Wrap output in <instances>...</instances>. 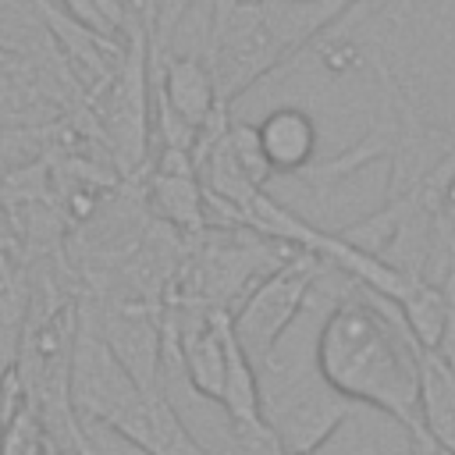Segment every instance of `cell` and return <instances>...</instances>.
I'll list each match as a JSON object with an SVG mask.
<instances>
[{"instance_id": "10", "label": "cell", "mask_w": 455, "mask_h": 455, "mask_svg": "<svg viewBox=\"0 0 455 455\" xmlns=\"http://www.w3.org/2000/svg\"><path fill=\"white\" fill-rule=\"evenodd\" d=\"M53 7L71 18L75 25H82L92 36L124 43L132 32V18H128V4L124 0H53Z\"/></svg>"}, {"instance_id": "13", "label": "cell", "mask_w": 455, "mask_h": 455, "mask_svg": "<svg viewBox=\"0 0 455 455\" xmlns=\"http://www.w3.org/2000/svg\"><path fill=\"white\" fill-rule=\"evenodd\" d=\"M196 0H149L146 7V18H149V50H153V60L167 53V43L174 36V28L181 25V18L188 14Z\"/></svg>"}, {"instance_id": "15", "label": "cell", "mask_w": 455, "mask_h": 455, "mask_svg": "<svg viewBox=\"0 0 455 455\" xmlns=\"http://www.w3.org/2000/svg\"><path fill=\"white\" fill-rule=\"evenodd\" d=\"M409 455H437V448L427 444V441H412V444H409Z\"/></svg>"}, {"instance_id": "12", "label": "cell", "mask_w": 455, "mask_h": 455, "mask_svg": "<svg viewBox=\"0 0 455 455\" xmlns=\"http://www.w3.org/2000/svg\"><path fill=\"white\" fill-rule=\"evenodd\" d=\"M71 455H146V451L135 448L128 437H121L114 427L78 416V437H75Z\"/></svg>"}, {"instance_id": "16", "label": "cell", "mask_w": 455, "mask_h": 455, "mask_svg": "<svg viewBox=\"0 0 455 455\" xmlns=\"http://www.w3.org/2000/svg\"><path fill=\"white\" fill-rule=\"evenodd\" d=\"M14 4H25V7H36V11H43V7H50L53 0H14Z\"/></svg>"}, {"instance_id": "11", "label": "cell", "mask_w": 455, "mask_h": 455, "mask_svg": "<svg viewBox=\"0 0 455 455\" xmlns=\"http://www.w3.org/2000/svg\"><path fill=\"white\" fill-rule=\"evenodd\" d=\"M228 142H231V149H235V160H238L242 171L249 174V181L259 185V188H267V181L274 178V171H270V164H267V156H263L256 124L231 117V121H228Z\"/></svg>"}, {"instance_id": "2", "label": "cell", "mask_w": 455, "mask_h": 455, "mask_svg": "<svg viewBox=\"0 0 455 455\" xmlns=\"http://www.w3.org/2000/svg\"><path fill=\"white\" fill-rule=\"evenodd\" d=\"M345 284L348 274L323 263L295 323L252 363L259 384V419L277 455H320L323 444L355 412V402L334 391L316 366L320 320Z\"/></svg>"}, {"instance_id": "1", "label": "cell", "mask_w": 455, "mask_h": 455, "mask_svg": "<svg viewBox=\"0 0 455 455\" xmlns=\"http://www.w3.org/2000/svg\"><path fill=\"white\" fill-rule=\"evenodd\" d=\"M419 355L423 348L402 309L352 277L316 331V366L331 387L395 419L409 441H427L419 416Z\"/></svg>"}, {"instance_id": "6", "label": "cell", "mask_w": 455, "mask_h": 455, "mask_svg": "<svg viewBox=\"0 0 455 455\" xmlns=\"http://www.w3.org/2000/svg\"><path fill=\"white\" fill-rule=\"evenodd\" d=\"M110 427L146 455H213L160 387L142 391Z\"/></svg>"}, {"instance_id": "18", "label": "cell", "mask_w": 455, "mask_h": 455, "mask_svg": "<svg viewBox=\"0 0 455 455\" xmlns=\"http://www.w3.org/2000/svg\"><path fill=\"white\" fill-rule=\"evenodd\" d=\"M370 4H373V0H359V4L352 7V11H359V7H370ZM352 11H348V14H352Z\"/></svg>"}, {"instance_id": "9", "label": "cell", "mask_w": 455, "mask_h": 455, "mask_svg": "<svg viewBox=\"0 0 455 455\" xmlns=\"http://www.w3.org/2000/svg\"><path fill=\"white\" fill-rule=\"evenodd\" d=\"M419 416L427 441L441 455H455V373L430 348L419 355Z\"/></svg>"}, {"instance_id": "7", "label": "cell", "mask_w": 455, "mask_h": 455, "mask_svg": "<svg viewBox=\"0 0 455 455\" xmlns=\"http://www.w3.org/2000/svg\"><path fill=\"white\" fill-rule=\"evenodd\" d=\"M0 455H71L46 416L21 395L14 366L0 380Z\"/></svg>"}, {"instance_id": "5", "label": "cell", "mask_w": 455, "mask_h": 455, "mask_svg": "<svg viewBox=\"0 0 455 455\" xmlns=\"http://www.w3.org/2000/svg\"><path fill=\"white\" fill-rule=\"evenodd\" d=\"M71 405L85 419L114 423L142 391L139 380L124 370V363L114 355L107 338L100 334V323L92 316V306L82 291L78 299V331H75V348H71Z\"/></svg>"}, {"instance_id": "4", "label": "cell", "mask_w": 455, "mask_h": 455, "mask_svg": "<svg viewBox=\"0 0 455 455\" xmlns=\"http://www.w3.org/2000/svg\"><path fill=\"white\" fill-rule=\"evenodd\" d=\"M323 270V259L316 252L295 249L288 252L274 270H267L231 309V331L245 355L256 363L302 313L309 302V291Z\"/></svg>"}, {"instance_id": "8", "label": "cell", "mask_w": 455, "mask_h": 455, "mask_svg": "<svg viewBox=\"0 0 455 455\" xmlns=\"http://www.w3.org/2000/svg\"><path fill=\"white\" fill-rule=\"evenodd\" d=\"M259 146H263V156L277 174L284 178H295L299 171H306L313 160H316V142H320V132H316V121L309 117V110L302 107H274L259 124Z\"/></svg>"}, {"instance_id": "17", "label": "cell", "mask_w": 455, "mask_h": 455, "mask_svg": "<svg viewBox=\"0 0 455 455\" xmlns=\"http://www.w3.org/2000/svg\"><path fill=\"white\" fill-rule=\"evenodd\" d=\"M235 0H213V11H224V7H231Z\"/></svg>"}, {"instance_id": "14", "label": "cell", "mask_w": 455, "mask_h": 455, "mask_svg": "<svg viewBox=\"0 0 455 455\" xmlns=\"http://www.w3.org/2000/svg\"><path fill=\"white\" fill-rule=\"evenodd\" d=\"M11 249H14V235H11L7 224H0V256H7Z\"/></svg>"}, {"instance_id": "3", "label": "cell", "mask_w": 455, "mask_h": 455, "mask_svg": "<svg viewBox=\"0 0 455 455\" xmlns=\"http://www.w3.org/2000/svg\"><path fill=\"white\" fill-rule=\"evenodd\" d=\"M359 0H235L213 11L206 46L220 103L231 107L256 82L309 50L327 28L341 25Z\"/></svg>"}]
</instances>
